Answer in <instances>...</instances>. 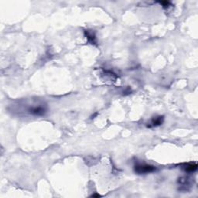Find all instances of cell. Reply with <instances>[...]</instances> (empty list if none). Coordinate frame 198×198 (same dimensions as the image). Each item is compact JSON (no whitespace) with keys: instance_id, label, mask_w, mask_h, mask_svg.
<instances>
[{"instance_id":"1","label":"cell","mask_w":198,"mask_h":198,"mask_svg":"<svg viewBox=\"0 0 198 198\" xmlns=\"http://www.w3.org/2000/svg\"><path fill=\"white\" fill-rule=\"evenodd\" d=\"M135 172L138 174H146L156 171V168L154 166L147 164H137L134 167Z\"/></svg>"},{"instance_id":"2","label":"cell","mask_w":198,"mask_h":198,"mask_svg":"<svg viewBox=\"0 0 198 198\" xmlns=\"http://www.w3.org/2000/svg\"><path fill=\"white\" fill-rule=\"evenodd\" d=\"M46 109L44 107V106H41V105H38V106H32L30 109H28V112L30 114L36 116H41L45 115L46 113Z\"/></svg>"},{"instance_id":"3","label":"cell","mask_w":198,"mask_h":198,"mask_svg":"<svg viewBox=\"0 0 198 198\" xmlns=\"http://www.w3.org/2000/svg\"><path fill=\"white\" fill-rule=\"evenodd\" d=\"M181 168L187 173H193L197 169V165L196 163H187L184 164Z\"/></svg>"},{"instance_id":"4","label":"cell","mask_w":198,"mask_h":198,"mask_svg":"<svg viewBox=\"0 0 198 198\" xmlns=\"http://www.w3.org/2000/svg\"><path fill=\"white\" fill-rule=\"evenodd\" d=\"M163 122V116H158V117H154L151 121V123L148 127L151 128V127H156L159 126L160 125H162Z\"/></svg>"},{"instance_id":"5","label":"cell","mask_w":198,"mask_h":198,"mask_svg":"<svg viewBox=\"0 0 198 198\" xmlns=\"http://www.w3.org/2000/svg\"><path fill=\"white\" fill-rule=\"evenodd\" d=\"M85 35H86L88 42L91 43V44H95L96 43V37H95V35L92 32L89 31V30H86L85 31Z\"/></svg>"},{"instance_id":"6","label":"cell","mask_w":198,"mask_h":198,"mask_svg":"<svg viewBox=\"0 0 198 198\" xmlns=\"http://www.w3.org/2000/svg\"><path fill=\"white\" fill-rule=\"evenodd\" d=\"M160 3L163 5V9H169L171 5V2H167V1H162V2H160Z\"/></svg>"},{"instance_id":"7","label":"cell","mask_w":198,"mask_h":198,"mask_svg":"<svg viewBox=\"0 0 198 198\" xmlns=\"http://www.w3.org/2000/svg\"><path fill=\"white\" fill-rule=\"evenodd\" d=\"M91 196H93V197H100L101 195L100 194H98V193H95V194L91 195Z\"/></svg>"}]
</instances>
